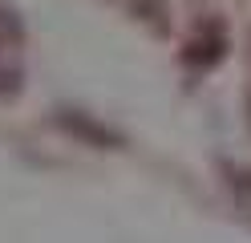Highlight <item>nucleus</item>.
Returning a JSON list of instances; mask_svg holds the SVG:
<instances>
[{
    "label": "nucleus",
    "instance_id": "1",
    "mask_svg": "<svg viewBox=\"0 0 251 243\" xmlns=\"http://www.w3.org/2000/svg\"><path fill=\"white\" fill-rule=\"evenodd\" d=\"M235 190H239V207L251 215V170H239V183H235Z\"/></svg>",
    "mask_w": 251,
    "mask_h": 243
}]
</instances>
